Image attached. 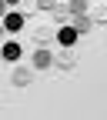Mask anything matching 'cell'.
<instances>
[{
	"label": "cell",
	"mask_w": 107,
	"mask_h": 120,
	"mask_svg": "<svg viewBox=\"0 0 107 120\" xmlns=\"http://www.w3.org/2000/svg\"><path fill=\"white\" fill-rule=\"evenodd\" d=\"M4 27H7V30H20V27H24V17H20V13H7Z\"/></svg>",
	"instance_id": "cell-1"
},
{
	"label": "cell",
	"mask_w": 107,
	"mask_h": 120,
	"mask_svg": "<svg viewBox=\"0 0 107 120\" xmlns=\"http://www.w3.org/2000/svg\"><path fill=\"white\" fill-rule=\"evenodd\" d=\"M74 40H77V30H74V27H64V30H60V43H64V47H70Z\"/></svg>",
	"instance_id": "cell-2"
},
{
	"label": "cell",
	"mask_w": 107,
	"mask_h": 120,
	"mask_svg": "<svg viewBox=\"0 0 107 120\" xmlns=\"http://www.w3.org/2000/svg\"><path fill=\"white\" fill-rule=\"evenodd\" d=\"M4 57L7 60H17L20 57V47H17V43H7V47H4Z\"/></svg>",
	"instance_id": "cell-3"
},
{
	"label": "cell",
	"mask_w": 107,
	"mask_h": 120,
	"mask_svg": "<svg viewBox=\"0 0 107 120\" xmlns=\"http://www.w3.org/2000/svg\"><path fill=\"white\" fill-rule=\"evenodd\" d=\"M34 64H37V67H50V53H47V50H40V53L34 57Z\"/></svg>",
	"instance_id": "cell-4"
},
{
	"label": "cell",
	"mask_w": 107,
	"mask_h": 120,
	"mask_svg": "<svg viewBox=\"0 0 107 120\" xmlns=\"http://www.w3.org/2000/svg\"><path fill=\"white\" fill-rule=\"evenodd\" d=\"M27 80H30V77H27V70H17V73H13V83H20V87H24Z\"/></svg>",
	"instance_id": "cell-5"
},
{
	"label": "cell",
	"mask_w": 107,
	"mask_h": 120,
	"mask_svg": "<svg viewBox=\"0 0 107 120\" xmlns=\"http://www.w3.org/2000/svg\"><path fill=\"white\" fill-rule=\"evenodd\" d=\"M74 30H90V20H87V17H80V20H77V27H74Z\"/></svg>",
	"instance_id": "cell-6"
},
{
	"label": "cell",
	"mask_w": 107,
	"mask_h": 120,
	"mask_svg": "<svg viewBox=\"0 0 107 120\" xmlns=\"http://www.w3.org/2000/svg\"><path fill=\"white\" fill-rule=\"evenodd\" d=\"M70 10H74V13H84V0H74V4H70Z\"/></svg>",
	"instance_id": "cell-7"
},
{
	"label": "cell",
	"mask_w": 107,
	"mask_h": 120,
	"mask_svg": "<svg viewBox=\"0 0 107 120\" xmlns=\"http://www.w3.org/2000/svg\"><path fill=\"white\" fill-rule=\"evenodd\" d=\"M0 13H4V0H0Z\"/></svg>",
	"instance_id": "cell-8"
},
{
	"label": "cell",
	"mask_w": 107,
	"mask_h": 120,
	"mask_svg": "<svg viewBox=\"0 0 107 120\" xmlns=\"http://www.w3.org/2000/svg\"><path fill=\"white\" fill-rule=\"evenodd\" d=\"M4 4H17V0H4Z\"/></svg>",
	"instance_id": "cell-9"
}]
</instances>
